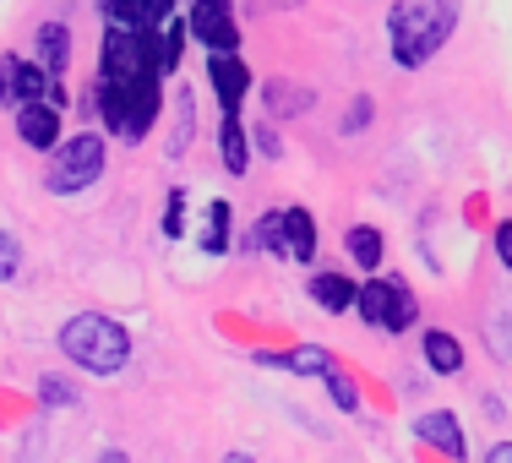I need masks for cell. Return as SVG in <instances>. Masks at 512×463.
<instances>
[{"mask_svg": "<svg viewBox=\"0 0 512 463\" xmlns=\"http://www.w3.org/2000/svg\"><path fill=\"white\" fill-rule=\"evenodd\" d=\"M458 28V0H393L387 11V44L404 71H420Z\"/></svg>", "mask_w": 512, "mask_h": 463, "instance_id": "1", "label": "cell"}, {"mask_svg": "<svg viewBox=\"0 0 512 463\" xmlns=\"http://www.w3.org/2000/svg\"><path fill=\"white\" fill-rule=\"evenodd\" d=\"M55 344L71 365H82V371H93V376H115V371H126V360H131L126 327H120L115 316H99V311H82V316H71V322H60Z\"/></svg>", "mask_w": 512, "mask_h": 463, "instance_id": "2", "label": "cell"}, {"mask_svg": "<svg viewBox=\"0 0 512 463\" xmlns=\"http://www.w3.org/2000/svg\"><path fill=\"white\" fill-rule=\"evenodd\" d=\"M93 104H99L104 126L120 142H142L158 120L164 93H158V77H99V99Z\"/></svg>", "mask_w": 512, "mask_h": 463, "instance_id": "3", "label": "cell"}, {"mask_svg": "<svg viewBox=\"0 0 512 463\" xmlns=\"http://www.w3.org/2000/svg\"><path fill=\"white\" fill-rule=\"evenodd\" d=\"M355 311H360L365 327H376V333H409V327L420 322V300H414V289L398 273L365 278L360 295H355Z\"/></svg>", "mask_w": 512, "mask_h": 463, "instance_id": "4", "label": "cell"}, {"mask_svg": "<svg viewBox=\"0 0 512 463\" xmlns=\"http://www.w3.org/2000/svg\"><path fill=\"white\" fill-rule=\"evenodd\" d=\"M99 175H104V137L99 131H77V137H66L50 148L44 186H50L55 197H71V191H88Z\"/></svg>", "mask_w": 512, "mask_h": 463, "instance_id": "5", "label": "cell"}, {"mask_svg": "<svg viewBox=\"0 0 512 463\" xmlns=\"http://www.w3.org/2000/svg\"><path fill=\"white\" fill-rule=\"evenodd\" d=\"M186 22H191V33H197V44H207V55L240 50V28H235V17H229V0H197Z\"/></svg>", "mask_w": 512, "mask_h": 463, "instance_id": "6", "label": "cell"}, {"mask_svg": "<svg viewBox=\"0 0 512 463\" xmlns=\"http://www.w3.org/2000/svg\"><path fill=\"white\" fill-rule=\"evenodd\" d=\"M207 82H213L218 104H224V115H240V104H246L251 93V71L240 66V55H207Z\"/></svg>", "mask_w": 512, "mask_h": 463, "instance_id": "7", "label": "cell"}, {"mask_svg": "<svg viewBox=\"0 0 512 463\" xmlns=\"http://www.w3.org/2000/svg\"><path fill=\"white\" fill-rule=\"evenodd\" d=\"M99 11H104L109 28L148 33V28H164V22L175 17V0H99Z\"/></svg>", "mask_w": 512, "mask_h": 463, "instance_id": "8", "label": "cell"}, {"mask_svg": "<svg viewBox=\"0 0 512 463\" xmlns=\"http://www.w3.org/2000/svg\"><path fill=\"white\" fill-rule=\"evenodd\" d=\"M414 436H420L425 447H436V453H447L453 463H469V442H463V425L453 409H431L414 420Z\"/></svg>", "mask_w": 512, "mask_h": 463, "instance_id": "9", "label": "cell"}, {"mask_svg": "<svg viewBox=\"0 0 512 463\" xmlns=\"http://www.w3.org/2000/svg\"><path fill=\"white\" fill-rule=\"evenodd\" d=\"M17 137H22V148H33V153H50L55 142H60V109L50 99H33V104H22L17 109Z\"/></svg>", "mask_w": 512, "mask_h": 463, "instance_id": "10", "label": "cell"}, {"mask_svg": "<svg viewBox=\"0 0 512 463\" xmlns=\"http://www.w3.org/2000/svg\"><path fill=\"white\" fill-rule=\"evenodd\" d=\"M0 77H6V93L17 104H33V99H44V93H50V71H44L39 60L6 55V60H0Z\"/></svg>", "mask_w": 512, "mask_h": 463, "instance_id": "11", "label": "cell"}, {"mask_svg": "<svg viewBox=\"0 0 512 463\" xmlns=\"http://www.w3.org/2000/svg\"><path fill=\"white\" fill-rule=\"evenodd\" d=\"M284 257L289 262H316V218L306 207H284Z\"/></svg>", "mask_w": 512, "mask_h": 463, "instance_id": "12", "label": "cell"}, {"mask_svg": "<svg viewBox=\"0 0 512 463\" xmlns=\"http://www.w3.org/2000/svg\"><path fill=\"white\" fill-rule=\"evenodd\" d=\"M355 295H360V284H355V278H344V273H316V278H311V300H316L327 316L355 311Z\"/></svg>", "mask_w": 512, "mask_h": 463, "instance_id": "13", "label": "cell"}, {"mask_svg": "<svg viewBox=\"0 0 512 463\" xmlns=\"http://www.w3.org/2000/svg\"><path fill=\"white\" fill-rule=\"evenodd\" d=\"M33 44H39V50H33V60H39L50 77H60V71H66V60H71V33H66V22H44V28L33 33Z\"/></svg>", "mask_w": 512, "mask_h": 463, "instance_id": "14", "label": "cell"}, {"mask_svg": "<svg viewBox=\"0 0 512 463\" xmlns=\"http://www.w3.org/2000/svg\"><path fill=\"white\" fill-rule=\"evenodd\" d=\"M267 365H284V371H295V376H327V371H338V360H333V349H322V344H300V349H289V355H262Z\"/></svg>", "mask_w": 512, "mask_h": 463, "instance_id": "15", "label": "cell"}, {"mask_svg": "<svg viewBox=\"0 0 512 463\" xmlns=\"http://www.w3.org/2000/svg\"><path fill=\"white\" fill-rule=\"evenodd\" d=\"M262 104L273 109V115H306V109L316 104V93L300 88V82H289V77H273L262 88Z\"/></svg>", "mask_w": 512, "mask_h": 463, "instance_id": "16", "label": "cell"}, {"mask_svg": "<svg viewBox=\"0 0 512 463\" xmlns=\"http://www.w3.org/2000/svg\"><path fill=\"white\" fill-rule=\"evenodd\" d=\"M425 365H431L436 376H458L463 371V344L447 333V327H431V333H425Z\"/></svg>", "mask_w": 512, "mask_h": 463, "instance_id": "17", "label": "cell"}, {"mask_svg": "<svg viewBox=\"0 0 512 463\" xmlns=\"http://www.w3.org/2000/svg\"><path fill=\"white\" fill-rule=\"evenodd\" d=\"M218 148H224V169H229V175H246L251 131L240 126V115H224V126H218Z\"/></svg>", "mask_w": 512, "mask_h": 463, "instance_id": "18", "label": "cell"}, {"mask_svg": "<svg viewBox=\"0 0 512 463\" xmlns=\"http://www.w3.org/2000/svg\"><path fill=\"white\" fill-rule=\"evenodd\" d=\"M344 246H349V257H355L360 273H382V235H376L371 224H355L344 235Z\"/></svg>", "mask_w": 512, "mask_h": 463, "instance_id": "19", "label": "cell"}, {"mask_svg": "<svg viewBox=\"0 0 512 463\" xmlns=\"http://www.w3.org/2000/svg\"><path fill=\"white\" fill-rule=\"evenodd\" d=\"M202 218H207V224H202V251H207V257H224V251H229V202L218 197Z\"/></svg>", "mask_w": 512, "mask_h": 463, "instance_id": "20", "label": "cell"}, {"mask_svg": "<svg viewBox=\"0 0 512 463\" xmlns=\"http://www.w3.org/2000/svg\"><path fill=\"white\" fill-rule=\"evenodd\" d=\"M246 251H278V257H284V207H273V213H262V224L251 229Z\"/></svg>", "mask_w": 512, "mask_h": 463, "instance_id": "21", "label": "cell"}, {"mask_svg": "<svg viewBox=\"0 0 512 463\" xmlns=\"http://www.w3.org/2000/svg\"><path fill=\"white\" fill-rule=\"evenodd\" d=\"M39 404H50V409H71V404H77V387H71L66 376H39Z\"/></svg>", "mask_w": 512, "mask_h": 463, "instance_id": "22", "label": "cell"}, {"mask_svg": "<svg viewBox=\"0 0 512 463\" xmlns=\"http://www.w3.org/2000/svg\"><path fill=\"white\" fill-rule=\"evenodd\" d=\"M322 382H327V398H333V404L344 409V414H355V409H360V393H355V382H349L344 371H327Z\"/></svg>", "mask_w": 512, "mask_h": 463, "instance_id": "23", "label": "cell"}, {"mask_svg": "<svg viewBox=\"0 0 512 463\" xmlns=\"http://www.w3.org/2000/svg\"><path fill=\"white\" fill-rule=\"evenodd\" d=\"M17 273H22V246H17V235L0 229V284H11Z\"/></svg>", "mask_w": 512, "mask_h": 463, "instance_id": "24", "label": "cell"}, {"mask_svg": "<svg viewBox=\"0 0 512 463\" xmlns=\"http://www.w3.org/2000/svg\"><path fill=\"white\" fill-rule=\"evenodd\" d=\"M365 126H371V99L360 93V99H349V109H344V126H338V131H344V137H360Z\"/></svg>", "mask_w": 512, "mask_h": 463, "instance_id": "25", "label": "cell"}, {"mask_svg": "<svg viewBox=\"0 0 512 463\" xmlns=\"http://www.w3.org/2000/svg\"><path fill=\"white\" fill-rule=\"evenodd\" d=\"M191 148V93H180V131H175V142H169V158H180Z\"/></svg>", "mask_w": 512, "mask_h": 463, "instance_id": "26", "label": "cell"}, {"mask_svg": "<svg viewBox=\"0 0 512 463\" xmlns=\"http://www.w3.org/2000/svg\"><path fill=\"white\" fill-rule=\"evenodd\" d=\"M180 207H186V191H169V202H164V235L169 240L180 235Z\"/></svg>", "mask_w": 512, "mask_h": 463, "instance_id": "27", "label": "cell"}, {"mask_svg": "<svg viewBox=\"0 0 512 463\" xmlns=\"http://www.w3.org/2000/svg\"><path fill=\"white\" fill-rule=\"evenodd\" d=\"M496 262L512 273V218H502V224H496Z\"/></svg>", "mask_w": 512, "mask_h": 463, "instance_id": "28", "label": "cell"}, {"mask_svg": "<svg viewBox=\"0 0 512 463\" xmlns=\"http://www.w3.org/2000/svg\"><path fill=\"white\" fill-rule=\"evenodd\" d=\"M251 142H256V153H262V158H278V153H284V148H278V137H273L267 126H256V131H251Z\"/></svg>", "mask_w": 512, "mask_h": 463, "instance_id": "29", "label": "cell"}, {"mask_svg": "<svg viewBox=\"0 0 512 463\" xmlns=\"http://www.w3.org/2000/svg\"><path fill=\"white\" fill-rule=\"evenodd\" d=\"M485 463H512V442H496L491 453H485Z\"/></svg>", "mask_w": 512, "mask_h": 463, "instance_id": "30", "label": "cell"}, {"mask_svg": "<svg viewBox=\"0 0 512 463\" xmlns=\"http://www.w3.org/2000/svg\"><path fill=\"white\" fill-rule=\"evenodd\" d=\"M99 463H131V458H126V453H120V447H109V453H104Z\"/></svg>", "mask_w": 512, "mask_h": 463, "instance_id": "31", "label": "cell"}, {"mask_svg": "<svg viewBox=\"0 0 512 463\" xmlns=\"http://www.w3.org/2000/svg\"><path fill=\"white\" fill-rule=\"evenodd\" d=\"M224 463H251V458H246V453H229V458H224Z\"/></svg>", "mask_w": 512, "mask_h": 463, "instance_id": "32", "label": "cell"}, {"mask_svg": "<svg viewBox=\"0 0 512 463\" xmlns=\"http://www.w3.org/2000/svg\"><path fill=\"white\" fill-rule=\"evenodd\" d=\"M0 99H11V93H6V77H0Z\"/></svg>", "mask_w": 512, "mask_h": 463, "instance_id": "33", "label": "cell"}]
</instances>
